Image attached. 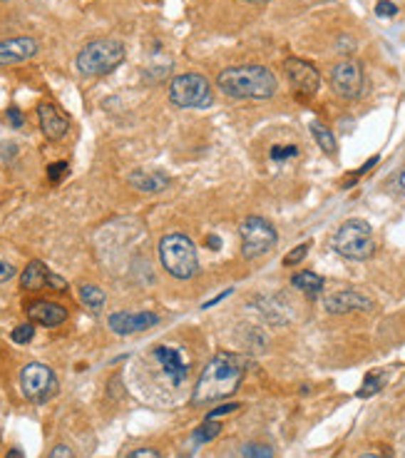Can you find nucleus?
Returning a JSON list of instances; mask_svg holds the SVG:
<instances>
[{
  "label": "nucleus",
  "instance_id": "nucleus-1",
  "mask_svg": "<svg viewBox=\"0 0 405 458\" xmlns=\"http://www.w3.org/2000/svg\"><path fill=\"white\" fill-rule=\"evenodd\" d=\"M246 361L231 351H219L211 356V361L204 366L199 381L191 394V406H209L214 401H221L239 389L244 379Z\"/></svg>",
  "mask_w": 405,
  "mask_h": 458
},
{
  "label": "nucleus",
  "instance_id": "nucleus-2",
  "mask_svg": "<svg viewBox=\"0 0 405 458\" xmlns=\"http://www.w3.org/2000/svg\"><path fill=\"white\" fill-rule=\"evenodd\" d=\"M216 88L234 100H271L278 80L266 65H236L216 75Z\"/></svg>",
  "mask_w": 405,
  "mask_h": 458
},
{
  "label": "nucleus",
  "instance_id": "nucleus-3",
  "mask_svg": "<svg viewBox=\"0 0 405 458\" xmlns=\"http://www.w3.org/2000/svg\"><path fill=\"white\" fill-rule=\"evenodd\" d=\"M159 261L167 274L174 279L184 281L199 274V254H196L194 241L179 231H172L159 239Z\"/></svg>",
  "mask_w": 405,
  "mask_h": 458
},
{
  "label": "nucleus",
  "instance_id": "nucleus-4",
  "mask_svg": "<svg viewBox=\"0 0 405 458\" xmlns=\"http://www.w3.org/2000/svg\"><path fill=\"white\" fill-rule=\"evenodd\" d=\"M127 58L125 43L115 38H98L90 40L83 50L78 53V70L88 78H100V75H110L112 70H117Z\"/></svg>",
  "mask_w": 405,
  "mask_h": 458
},
{
  "label": "nucleus",
  "instance_id": "nucleus-5",
  "mask_svg": "<svg viewBox=\"0 0 405 458\" xmlns=\"http://www.w3.org/2000/svg\"><path fill=\"white\" fill-rule=\"evenodd\" d=\"M331 244L338 254L353 261H366L376 254L373 227L366 219H348V222H343L336 234H333Z\"/></svg>",
  "mask_w": 405,
  "mask_h": 458
},
{
  "label": "nucleus",
  "instance_id": "nucleus-6",
  "mask_svg": "<svg viewBox=\"0 0 405 458\" xmlns=\"http://www.w3.org/2000/svg\"><path fill=\"white\" fill-rule=\"evenodd\" d=\"M169 103L182 110H206L214 105L211 83L199 73L177 75L169 83Z\"/></svg>",
  "mask_w": 405,
  "mask_h": 458
},
{
  "label": "nucleus",
  "instance_id": "nucleus-7",
  "mask_svg": "<svg viewBox=\"0 0 405 458\" xmlns=\"http://www.w3.org/2000/svg\"><path fill=\"white\" fill-rule=\"evenodd\" d=\"M239 236H241V254L246 259H259V256L269 254L276 246L278 234L273 229V224L264 217H246L239 224Z\"/></svg>",
  "mask_w": 405,
  "mask_h": 458
},
{
  "label": "nucleus",
  "instance_id": "nucleus-8",
  "mask_svg": "<svg viewBox=\"0 0 405 458\" xmlns=\"http://www.w3.org/2000/svg\"><path fill=\"white\" fill-rule=\"evenodd\" d=\"M20 389H23V396L28 401L43 404V401L53 399L58 394V376L48 364L30 361L20 371Z\"/></svg>",
  "mask_w": 405,
  "mask_h": 458
},
{
  "label": "nucleus",
  "instance_id": "nucleus-9",
  "mask_svg": "<svg viewBox=\"0 0 405 458\" xmlns=\"http://www.w3.org/2000/svg\"><path fill=\"white\" fill-rule=\"evenodd\" d=\"M328 80H331L333 93H336L341 100H348V103H353V100L361 98L363 88H366L363 65L358 63V60H351V58H346V60H341V63L333 65Z\"/></svg>",
  "mask_w": 405,
  "mask_h": 458
},
{
  "label": "nucleus",
  "instance_id": "nucleus-10",
  "mask_svg": "<svg viewBox=\"0 0 405 458\" xmlns=\"http://www.w3.org/2000/svg\"><path fill=\"white\" fill-rule=\"evenodd\" d=\"M283 70H286V78H288V83H291L296 98L308 100L318 93V88H321V75H318V70L313 68L308 60L288 58L286 63H283Z\"/></svg>",
  "mask_w": 405,
  "mask_h": 458
},
{
  "label": "nucleus",
  "instance_id": "nucleus-11",
  "mask_svg": "<svg viewBox=\"0 0 405 458\" xmlns=\"http://www.w3.org/2000/svg\"><path fill=\"white\" fill-rule=\"evenodd\" d=\"M373 299L366 296L363 291L356 289H338L331 294L323 296V309L328 314H351V311H371L373 309Z\"/></svg>",
  "mask_w": 405,
  "mask_h": 458
},
{
  "label": "nucleus",
  "instance_id": "nucleus-12",
  "mask_svg": "<svg viewBox=\"0 0 405 458\" xmlns=\"http://www.w3.org/2000/svg\"><path fill=\"white\" fill-rule=\"evenodd\" d=\"M107 324L117 336H130L142 334V331L159 324V316L154 311H115V314H110Z\"/></svg>",
  "mask_w": 405,
  "mask_h": 458
},
{
  "label": "nucleus",
  "instance_id": "nucleus-13",
  "mask_svg": "<svg viewBox=\"0 0 405 458\" xmlns=\"http://www.w3.org/2000/svg\"><path fill=\"white\" fill-rule=\"evenodd\" d=\"M38 50H40V43L35 38H30V35L0 40V68L25 63V60L35 58V55H38Z\"/></svg>",
  "mask_w": 405,
  "mask_h": 458
},
{
  "label": "nucleus",
  "instance_id": "nucleus-14",
  "mask_svg": "<svg viewBox=\"0 0 405 458\" xmlns=\"http://www.w3.org/2000/svg\"><path fill=\"white\" fill-rule=\"evenodd\" d=\"M38 120H40V130L48 140L58 142L65 135L70 132V120L68 115H63V110L55 103H40L38 105Z\"/></svg>",
  "mask_w": 405,
  "mask_h": 458
},
{
  "label": "nucleus",
  "instance_id": "nucleus-15",
  "mask_svg": "<svg viewBox=\"0 0 405 458\" xmlns=\"http://www.w3.org/2000/svg\"><path fill=\"white\" fill-rule=\"evenodd\" d=\"M28 319L33 324H40V326H60L68 321V309L58 301H48V299H38L33 304H28Z\"/></svg>",
  "mask_w": 405,
  "mask_h": 458
},
{
  "label": "nucleus",
  "instance_id": "nucleus-16",
  "mask_svg": "<svg viewBox=\"0 0 405 458\" xmlns=\"http://www.w3.org/2000/svg\"><path fill=\"white\" fill-rule=\"evenodd\" d=\"M154 359L159 361L162 371H164L167 376H169V381L174 386L184 384L186 374H189V369H186V361L182 359V351L174 349V346H157L154 349Z\"/></svg>",
  "mask_w": 405,
  "mask_h": 458
},
{
  "label": "nucleus",
  "instance_id": "nucleus-17",
  "mask_svg": "<svg viewBox=\"0 0 405 458\" xmlns=\"http://www.w3.org/2000/svg\"><path fill=\"white\" fill-rule=\"evenodd\" d=\"M127 182L132 184L137 192H147V194H159L169 187V175L159 172V170H137L127 177Z\"/></svg>",
  "mask_w": 405,
  "mask_h": 458
},
{
  "label": "nucleus",
  "instance_id": "nucleus-18",
  "mask_svg": "<svg viewBox=\"0 0 405 458\" xmlns=\"http://www.w3.org/2000/svg\"><path fill=\"white\" fill-rule=\"evenodd\" d=\"M48 276H50V269L43 264V261L40 259L28 261V266H25L23 274H20V289L40 291L43 286H48Z\"/></svg>",
  "mask_w": 405,
  "mask_h": 458
},
{
  "label": "nucleus",
  "instance_id": "nucleus-19",
  "mask_svg": "<svg viewBox=\"0 0 405 458\" xmlns=\"http://www.w3.org/2000/svg\"><path fill=\"white\" fill-rule=\"evenodd\" d=\"M251 304L259 306V314L264 316L271 326H283L288 321L286 309H283V306L278 304V299H273V296H256Z\"/></svg>",
  "mask_w": 405,
  "mask_h": 458
},
{
  "label": "nucleus",
  "instance_id": "nucleus-20",
  "mask_svg": "<svg viewBox=\"0 0 405 458\" xmlns=\"http://www.w3.org/2000/svg\"><path fill=\"white\" fill-rule=\"evenodd\" d=\"M323 276L316 274V271H298V274L291 276V286L298 291H303V294H318V291L323 289Z\"/></svg>",
  "mask_w": 405,
  "mask_h": 458
},
{
  "label": "nucleus",
  "instance_id": "nucleus-21",
  "mask_svg": "<svg viewBox=\"0 0 405 458\" xmlns=\"http://www.w3.org/2000/svg\"><path fill=\"white\" fill-rule=\"evenodd\" d=\"M80 301H83L88 309L100 311L107 301V294L100 289L98 284H80Z\"/></svg>",
  "mask_w": 405,
  "mask_h": 458
},
{
  "label": "nucleus",
  "instance_id": "nucleus-22",
  "mask_svg": "<svg viewBox=\"0 0 405 458\" xmlns=\"http://www.w3.org/2000/svg\"><path fill=\"white\" fill-rule=\"evenodd\" d=\"M311 135H313V140L318 142V147L323 150L326 155H336V150H338V145H336V137H333V132L326 127L323 123H311Z\"/></svg>",
  "mask_w": 405,
  "mask_h": 458
},
{
  "label": "nucleus",
  "instance_id": "nucleus-23",
  "mask_svg": "<svg viewBox=\"0 0 405 458\" xmlns=\"http://www.w3.org/2000/svg\"><path fill=\"white\" fill-rule=\"evenodd\" d=\"M386 381H388V374H386V371H381V374H378V371H373V374L366 376L363 386L358 389V396H361V399H368V396L378 394V391H381L383 386H386Z\"/></svg>",
  "mask_w": 405,
  "mask_h": 458
},
{
  "label": "nucleus",
  "instance_id": "nucleus-24",
  "mask_svg": "<svg viewBox=\"0 0 405 458\" xmlns=\"http://www.w3.org/2000/svg\"><path fill=\"white\" fill-rule=\"evenodd\" d=\"M219 434H221V424H219V421L204 419V424H201L199 429L194 431V444H209V441H214Z\"/></svg>",
  "mask_w": 405,
  "mask_h": 458
},
{
  "label": "nucleus",
  "instance_id": "nucleus-25",
  "mask_svg": "<svg viewBox=\"0 0 405 458\" xmlns=\"http://www.w3.org/2000/svg\"><path fill=\"white\" fill-rule=\"evenodd\" d=\"M33 336H35V324H33V321L15 326V329L10 331V339H13V344H30V341H33Z\"/></svg>",
  "mask_w": 405,
  "mask_h": 458
},
{
  "label": "nucleus",
  "instance_id": "nucleus-26",
  "mask_svg": "<svg viewBox=\"0 0 405 458\" xmlns=\"http://www.w3.org/2000/svg\"><path fill=\"white\" fill-rule=\"evenodd\" d=\"M308 249H311V244H308V241H303V244L293 246V249L288 251L286 256H283V266H296V264H301V261L306 259Z\"/></svg>",
  "mask_w": 405,
  "mask_h": 458
},
{
  "label": "nucleus",
  "instance_id": "nucleus-27",
  "mask_svg": "<svg viewBox=\"0 0 405 458\" xmlns=\"http://www.w3.org/2000/svg\"><path fill=\"white\" fill-rule=\"evenodd\" d=\"M241 458H273V451L266 444H249L241 449Z\"/></svg>",
  "mask_w": 405,
  "mask_h": 458
},
{
  "label": "nucleus",
  "instance_id": "nucleus-28",
  "mask_svg": "<svg viewBox=\"0 0 405 458\" xmlns=\"http://www.w3.org/2000/svg\"><path fill=\"white\" fill-rule=\"evenodd\" d=\"M291 157H298L296 145H276V147H271L273 162H283V160H291Z\"/></svg>",
  "mask_w": 405,
  "mask_h": 458
},
{
  "label": "nucleus",
  "instance_id": "nucleus-29",
  "mask_svg": "<svg viewBox=\"0 0 405 458\" xmlns=\"http://www.w3.org/2000/svg\"><path fill=\"white\" fill-rule=\"evenodd\" d=\"M65 175H68V162H63V160H60V162L48 165V179L53 184H58L60 179L65 177Z\"/></svg>",
  "mask_w": 405,
  "mask_h": 458
},
{
  "label": "nucleus",
  "instance_id": "nucleus-30",
  "mask_svg": "<svg viewBox=\"0 0 405 458\" xmlns=\"http://www.w3.org/2000/svg\"><path fill=\"white\" fill-rule=\"evenodd\" d=\"M376 15H378V18H396L398 5L391 3V0H378V3H376Z\"/></svg>",
  "mask_w": 405,
  "mask_h": 458
},
{
  "label": "nucleus",
  "instance_id": "nucleus-31",
  "mask_svg": "<svg viewBox=\"0 0 405 458\" xmlns=\"http://www.w3.org/2000/svg\"><path fill=\"white\" fill-rule=\"evenodd\" d=\"M236 409H241V406H239V404H224V406H219V409L209 411V414H206V419H209V421H216V419H219V416L234 414Z\"/></svg>",
  "mask_w": 405,
  "mask_h": 458
},
{
  "label": "nucleus",
  "instance_id": "nucleus-32",
  "mask_svg": "<svg viewBox=\"0 0 405 458\" xmlns=\"http://www.w3.org/2000/svg\"><path fill=\"white\" fill-rule=\"evenodd\" d=\"M125 458H162V454L157 449H149V446H144V449H135L130 451Z\"/></svg>",
  "mask_w": 405,
  "mask_h": 458
},
{
  "label": "nucleus",
  "instance_id": "nucleus-33",
  "mask_svg": "<svg viewBox=\"0 0 405 458\" xmlns=\"http://www.w3.org/2000/svg\"><path fill=\"white\" fill-rule=\"evenodd\" d=\"M48 458H75V451L68 444H58L53 451L48 454Z\"/></svg>",
  "mask_w": 405,
  "mask_h": 458
},
{
  "label": "nucleus",
  "instance_id": "nucleus-34",
  "mask_svg": "<svg viewBox=\"0 0 405 458\" xmlns=\"http://www.w3.org/2000/svg\"><path fill=\"white\" fill-rule=\"evenodd\" d=\"M48 286H53L55 291H68V281H65L60 274H55V271H50V276H48Z\"/></svg>",
  "mask_w": 405,
  "mask_h": 458
},
{
  "label": "nucleus",
  "instance_id": "nucleus-35",
  "mask_svg": "<svg viewBox=\"0 0 405 458\" xmlns=\"http://www.w3.org/2000/svg\"><path fill=\"white\" fill-rule=\"evenodd\" d=\"M15 276V269L13 264H8L5 259H0V284H5V281H10Z\"/></svg>",
  "mask_w": 405,
  "mask_h": 458
},
{
  "label": "nucleus",
  "instance_id": "nucleus-36",
  "mask_svg": "<svg viewBox=\"0 0 405 458\" xmlns=\"http://www.w3.org/2000/svg\"><path fill=\"white\" fill-rule=\"evenodd\" d=\"M8 123L13 125L15 130H20V127H23V123H25V120H23V113H20L18 108H10V110H8Z\"/></svg>",
  "mask_w": 405,
  "mask_h": 458
},
{
  "label": "nucleus",
  "instance_id": "nucleus-37",
  "mask_svg": "<svg viewBox=\"0 0 405 458\" xmlns=\"http://www.w3.org/2000/svg\"><path fill=\"white\" fill-rule=\"evenodd\" d=\"M231 291H234V289H224V291H221V294H219V296H214V299H209V301H206V304H204V306H201V309H211V306H216V304H219V301H221V299H226V296H229V294H231Z\"/></svg>",
  "mask_w": 405,
  "mask_h": 458
},
{
  "label": "nucleus",
  "instance_id": "nucleus-38",
  "mask_svg": "<svg viewBox=\"0 0 405 458\" xmlns=\"http://www.w3.org/2000/svg\"><path fill=\"white\" fill-rule=\"evenodd\" d=\"M5 458H25V454L20 449H10L8 454H5Z\"/></svg>",
  "mask_w": 405,
  "mask_h": 458
},
{
  "label": "nucleus",
  "instance_id": "nucleus-39",
  "mask_svg": "<svg viewBox=\"0 0 405 458\" xmlns=\"http://www.w3.org/2000/svg\"><path fill=\"white\" fill-rule=\"evenodd\" d=\"M209 246H221V239H219V236H209Z\"/></svg>",
  "mask_w": 405,
  "mask_h": 458
},
{
  "label": "nucleus",
  "instance_id": "nucleus-40",
  "mask_svg": "<svg viewBox=\"0 0 405 458\" xmlns=\"http://www.w3.org/2000/svg\"><path fill=\"white\" fill-rule=\"evenodd\" d=\"M358 458H383V456H376V454H363V456H358Z\"/></svg>",
  "mask_w": 405,
  "mask_h": 458
},
{
  "label": "nucleus",
  "instance_id": "nucleus-41",
  "mask_svg": "<svg viewBox=\"0 0 405 458\" xmlns=\"http://www.w3.org/2000/svg\"><path fill=\"white\" fill-rule=\"evenodd\" d=\"M244 3H256V5H259V3H266V0H244Z\"/></svg>",
  "mask_w": 405,
  "mask_h": 458
},
{
  "label": "nucleus",
  "instance_id": "nucleus-42",
  "mask_svg": "<svg viewBox=\"0 0 405 458\" xmlns=\"http://www.w3.org/2000/svg\"><path fill=\"white\" fill-rule=\"evenodd\" d=\"M0 3H8V0H0Z\"/></svg>",
  "mask_w": 405,
  "mask_h": 458
}]
</instances>
